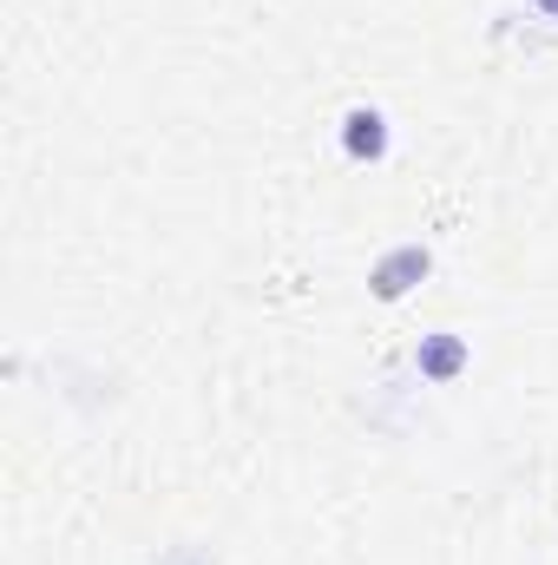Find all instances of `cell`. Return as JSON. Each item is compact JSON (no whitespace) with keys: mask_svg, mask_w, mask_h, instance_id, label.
Returning a JSON list of instances; mask_svg holds the SVG:
<instances>
[{"mask_svg":"<svg viewBox=\"0 0 558 565\" xmlns=\"http://www.w3.org/2000/svg\"><path fill=\"white\" fill-rule=\"evenodd\" d=\"M415 362H420V375H427V382H453V375L466 369V342H460V335H427Z\"/></svg>","mask_w":558,"mask_h":565,"instance_id":"cell-3","label":"cell"},{"mask_svg":"<svg viewBox=\"0 0 558 565\" xmlns=\"http://www.w3.org/2000/svg\"><path fill=\"white\" fill-rule=\"evenodd\" d=\"M420 277H427V250H420V244H401V250H388V257L375 264V296H382V302H401Z\"/></svg>","mask_w":558,"mask_h":565,"instance_id":"cell-1","label":"cell"},{"mask_svg":"<svg viewBox=\"0 0 558 565\" xmlns=\"http://www.w3.org/2000/svg\"><path fill=\"white\" fill-rule=\"evenodd\" d=\"M342 145H348V158H382V151H388V119H382L375 106H355V113L342 119Z\"/></svg>","mask_w":558,"mask_h":565,"instance_id":"cell-2","label":"cell"},{"mask_svg":"<svg viewBox=\"0 0 558 565\" xmlns=\"http://www.w3.org/2000/svg\"><path fill=\"white\" fill-rule=\"evenodd\" d=\"M539 13H558V0H539Z\"/></svg>","mask_w":558,"mask_h":565,"instance_id":"cell-4","label":"cell"}]
</instances>
